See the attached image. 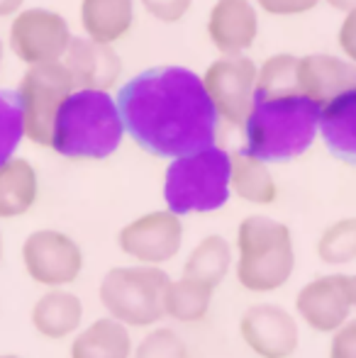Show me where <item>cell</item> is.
Segmentation results:
<instances>
[{"label": "cell", "mask_w": 356, "mask_h": 358, "mask_svg": "<svg viewBox=\"0 0 356 358\" xmlns=\"http://www.w3.org/2000/svg\"><path fill=\"white\" fill-rule=\"evenodd\" d=\"M118 246L142 266H164L183 246V222L171 210H154L127 222L118 234Z\"/></svg>", "instance_id": "obj_11"}, {"label": "cell", "mask_w": 356, "mask_h": 358, "mask_svg": "<svg viewBox=\"0 0 356 358\" xmlns=\"http://www.w3.org/2000/svg\"><path fill=\"white\" fill-rule=\"evenodd\" d=\"M3 59H5V44H3V39H0V69H3Z\"/></svg>", "instance_id": "obj_36"}, {"label": "cell", "mask_w": 356, "mask_h": 358, "mask_svg": "<svg viewBox=\"0 0 356 358\" xmlns=\"http://www.w3.org/2000/svg\"><path fill=\"white\" fill-rule=\"evenodd\" d=\"M71 39V27L62 13L49 8H22L10 22L8 47L27 66H42L62 62Z\"/></svg>", "instance_id": "obj_8"}, {"label": "cell", "mask_w": 356, "mask_h": 358, "mask_svg": "<svg viewBox=\"0 0 356 358\" xmlns=\"http://www.w3.org/2000/svg\"><path fill=\"white\" fill-rule=\"evenodd\" d=\"M320 134L329 154L356 166V83L322 108Z\"/></svg>", "instance_id": "obj_18"}, {"label": "cell", "mask_w": 356, "mask_h": 358, "mask_svg": "<svg viewBox=\"0 0 356 358\" xmlns=\"http://www.w3.org/2000/svg\"><path fill=\"white\" fill-rule=\"evenodd\" d=\"M139 3L154 20L164 24H173L188 15L193 0H139Z\"/></svg>", "instance_id": "obj_29"}, {"label": "cell", "mask_w": 356, "mask_h": 358, "mask_svg": "<svg viewBox=\"0 0 356 358\" xmlns=\"http://www.w3.org/2000/svg\"><path fill=\"white\" fill-rule=\"evenodd\" d=\"M318 256L327 266H347L356 261V217L332 222L318 239Z\"/></svg>", "instance_id": "obj_26"}, {"label": "cell", "mask_w": 356, "mask_h": 358, "mask_svg": "<svg viewBox=\"0 0 356 358\" xmlns=\"http://www.w3.org/2000/svg\"><path fill=\"white\" fill-rule=\"evenodd\" d=\"M76 90L64 64L29 66L17 83V98L22 105L24 137L37 146H52L54 120L69 95Z\"/></svg>", "instance_id": "obj_7"}, {"label": "cell", "mask_w": 356, "mask_h": 358, "mask_svg": "<svg viewBox=\"0 0 356 358\" xmlns=\"http://www.w3.org/2000/svg\"><path fill=\"white\" fill-rule=\"evenodd\" d=\"M232 159V173H229V188L239 200L252 205H271L278 198V185L271 176L266 161L252 156L247 149L229 154Z\"/></svg>", "instance_id": "obj_22"}, {"label": "cell", "mask_w": 356, "mask_h": 358, "mask_svg": "<svg viewBox=\"0 0 356 358\" xmlns=\"http://www.w3.org/2000/svg\"><path fill=\"white\" fill-rule=\"evenodd\" d=\"M259 10L276 17H293V15H305L320 5V0H257Z\"/></svg>", "instance_id": "obj_30"}, {"label": "cell", "mask_w": 356, "mask_h": 358, "mask_svg": "<svg viewBox=\"0 0 356 358\" xmlns=\"http://www.w3.org/2000/svg\"><path fill=\"white\" fill-rule=\"evenodd\" d=\"M171 283L159 266H115L98 287L100 305L108 317L127 327H154L164 315V295Z\"/></svg>", "instance_id": "obj_6"}, {"label": "cell", "mask_w": 356, "mask_h": 358, "mask_svg": "<svg viewBox=\"0 0 356 358\" xmlns=\"http://www.w3.org/2000/svg\"><path fill=\"white\" fill-rule=\"evenodd\" d=\"M124 139L118 100L105 90H73L54 120L52 146L73 161H100L113 156Z\"/></svg>", "instance_id": "obj_3"}, {"label": "cell", "mask_w": 356, "mask_h": 358, "mask_svg": "<svg viewBox=\"0 0 356 358\" xmlns=\"http://www.w3.org/2000/svg\"><path fill=\"white\" fill-rule=\"evenodd\" d=\"M213 287L198 283V280L183 278L171 280L164 295V315L180 324H195L203 322L213 305Z\"/></svg>", "instance_id": "obj_24"}, {"label": "cell", "mask_w": 356, "mask_h": 358, "mask_svg": "<svg viewBox=\"0 0 356 358\" xmlns=\"http://www.w3.org/2000/svg\"><path fill=\"white\" fill-rule=\"evenodd\" d=\"M3 251H5V241H3V231H0V264H3Z\"/></svg>", "instance_id": "obj_37"}, {"label": "cell", "mask_w": 356, "mask_h": 358, "mask_svg": "<svg viewBox=\"0 0 356 358\" xmlns=\"http://www.w3.org/2000/svg\"><path fill=\"white\" fill-rule=\"evenodd\" d=\"M356 83V66L334 54H308L298 62V90L325 108Z\"/></svg>", "instance_id": "obj_16"}, {"label": "cell", "mask_w": 356, "mask_h": 358, "mask_svg": "<svg viewBox=\"0 0 356 358\" xmlns=\"http://www.w3.org/2000/svg\"><path fill=\"white\" fill-rule=\"evenodd\" d=\"M62 64L71 76L76 90L110 93V88H115L122 76V59L113 44H100L88 37H73Z\"/></svg>", "instance_id": "obj_14"}, {"label": "cell", "mask_w": 356, "mask_h": 358, "mask_svg": "<svg viewBox=\"0 0 356 358\" xmlns=\"http://www.w3.org/2000/svg\"><path fill=\"white\" fill-rule=\"evenodd\" d=\"M298 62H300V57H293V54H273V57H269L266 62L259 66L257 98L300 93Z\"/></svg>", "instance_id": "obj_25"}, {"label": "cell", "mask_w": 356, "mask_h": 358, "mask_svg": "<svg viewBox=\"0 0 356 358\" xmlns=\"http://www.w3.org/2000/svg\"><path fill=\"white\" fill-rule=\"evenodd\" d=\"M115 100L124 132L154 156L176 159L218 142L220 115L203 76L185 66L147 69L129 78Z\"/></svg>", "instance_id": "obj_1"}, {"label": "cell", "mask_w": 356, "mask_h": 358, "mask_svg": "<svg viewBox=\"0 0 356 358\" xmlns=\"http://www.w3.org/2000/svg\"><path fill=\"white\" fill-rule=\"evenodd\" d=\"M132 358H193L183 336H178L169 327L152 329L137 346Z\"/></svg>", "instance_id": "obj_28"}, {"label": "cell", "mask_w": 356, "mask_h": 358, "mask_svg": "<svg viewBox=\"0 0 356 358\" xmlns=\"http://www.w3.org/2000/svg\"><path fill=\"white\" fill-rule=\"evenodd\" d=\"M295 315L313 331L334 334L352 315L349 275L329 273L305 283L295 295Z\"/></svg>", "instance_id": "obj_13"}, {"label": "cell", "mask_w": 356, "mask_h": 358, "mask_svg": "<svg viewBox=\"0 0 356 358\" xmlns=\"http://www.w3.org/2000/svg\"><path fill=\"white\" fill-rule=\"evenodd\" d=\"M24 0H0V17H15L22 10Z\"/></svg>", "instance_id": "obj_33"}, {"label": "cell", "mask_w": 356, "mask_h": 358, "mask_svg": "<svg viewBox=\"0 0 356 358\" xmlns=\"http://www.w3.org/2000/svg\"><path fill=\"white\" fill-rule=\"evenodd\" d=\"M337 42H339V49L344 52V57L356 66V10L349 15H344L342 24H339Z\"/></svg>", "instance_id": "obj_32"}, {"label": "cell", "mask_w": 356, "mask_h": 358, "mask_svg": "<svg viewBox=\"0 0 356 358\" xmlns=\"http://www.w3.org/2000/svg\"><path fill=\"white\" fill-rule=\"evenodd\" d=\"M81 27L88 39L115 44L129 34L134 24V0H81Z\"/></svg>", "instance_id": "obj_20"}, {"label": "cell", "mask_w": 356, "mask_h": 358, "mask_svg": "<svg viewBox=\"0 0 356 358\" xmlns=\"http://www.w3.org/2000/svg\"><path fill=\"white\" fill-rule=\"evenodd\" d=\"M32 327L39 336L52 341H62L81 329L83 302L76 292L64 287H49L32 305Z\"/></svg>", "instance_id": "obj_17"}, {"label": "cell", "mask_w": 356, "mask_h": 358, "mask_svg": "<svg viewBox=\"0 0 356 358\" xmlns=\"http://www.w3.org/2000/svg\"><path fill=\"white\" fill-rule=\"evenodd\" d=\"M257 78L259 66L244 54L220 57L205 69L203 85L220 120L234 127H244L254 108V100H257Z\"/></svg>", "instance_id": "obj_9"}, {"label": "cell", "mask_w": 356, "mask_h": 358, "mask_svg": "<svg viewBox=\"0 0 356 358\" xmlns=\"http://www.w3.org/2000/svg\"><path fill=\"white\" fill-rule=\"evenodd\" d=\"M22 264L37 285L66 287L83 273V251L69 234L59 229H37L22 244Z\"/></svg>", "instance_id": "obj_10"}, {"label": "cell", "mask_w": 356, "mask_h": 358, "mask_svg": "<svg viewBox=\"0 0 356 358\" xmlns=\"http://www.w3.org/2000/svg\"><path fill=\"white\" fill-rule=\"evenodd\" d=\"M349 297H352V307H356V273L349 275Z\"/></svg>", "instance_id": "obj_35"}, {"label": "cell", "mask_w": 356, "mask_h": 358, "mask_svg": "<svg viewBox=\"0 0 356 358\" xmlns=\"http://www.w3.org/2000/svg\"><path fill=\"white\" fill-rule=\"evenodd\" d=\"M325 3H327L332 10L344 13V15H349V13H354V10H356V0H325Z\"/></svg>", "instance_id": "obj_34"}, {"label": "cell", "mask_w": 356, "mask_h": 358, "mask_svg": "<svg viewBox=\"0 0 356 358\" xmlns=\"http://www.w3.org/2000/svg\"><path fill=\"white\" fill-rule=\"evenodd\" d=\"M329 358H356V320H347L332 334Z\"/></svg>", "instance_id": "obj_31"}, {"label": "cell", "mask_w": 356, "mask_h": 358, "mask_svg": "<svg viewBox=\"0 0 356 358\" xmlns=\"http://www.w3.org/2000/svg\"><path fill=\"white\" fill-rule=\"evenodd\" d=\"M39 195L37 169L27 159L13 156L0 164V220H15L34 208Z\"/></svg>", "instance_id": "obj_21"}, {"label": "cell", "mask_w": 356, "mask_h": 358, "mask_svg": "<svg viewBox=\"0 0 356 358\" xmlns=\"http://www.w3.org/2000/svg\"><path fill=\"white\" fill-rule=\"evenodd\" d=\"M208 37L222 57L247 52L259 37V13L252 0H215L208 17Z\"/></svg>", "instance_id": "obj_15"}, {"label": "cell", "mask_w": 356, "mask_h": 358, "mask_svg": "<svg viewBox=\"0 0 356 358\" xmlns=\"http://www.w3.org/2000/svg\"><path fill=\"white\" fill-rule=\"evenodd\" d=\"M232 268V246L225 236L210 234L193 246L183 264V278L198 280L208 287H218Z\"/></svg>", "instance_id": "obj_23"}, {"label": "cell", "mask_w": 356, "mask_h": 358, "mask_svg": "<svg viewBox=\"0 0 356 358\" xmlns=\"http://www.w3.org/2000/svg\"><path fill=\"white\" fill-rule=\"evenodd\" d=\"M232 159L218 144L171 159L164 176V200L171 213L205 215L225 208L232 195L229 188Z\"/></svg>", "instance_id": "obj_5"}, {"label": "cell", "mask_w": 356, "mask_h": 358, "mask_svg": "<svg viewBox=\"0 0 356 358\" xmlns=\"http://www.w3.org/2000/svg\"><path fill=\"white\" fill-rule=\"evenodd\" d=\"M320 108L300 93L257 98L244 122V149L266 164L303 156L320 134Z\"/></svg>", "instance_id": "obj_2"}, {"label": "cell", "mask_w": 356, "mask_h": 358, "mask_svg": "<svg viewBox=\"0 0 356 358\" xmlns=\"http://www.w3.org/2000/svg\"><path fill=\"white\" fill-rule=\"evenodd\" d=\"M24 139L22 105L15 90H0V164L10 161Z\"/></svg>", "instance_id": "obj_27"}, {"label": "cell", "mask_w": 356, "mask_h": 358, "mask_svg": "<svg viewBox=\"0 0 356 358\" xmlns=\"http://www.w3.org/2000/svg\"><path fill=\"white\" fill-rule=\"evenodd\" d=\"M134 344L129 327L113 317H100L73 334L69 358H132Z\"/></svg>", "instance_id": "obj_19"}, {"label": "cell", "mask_w": 356, "mask_h": 358, "mask_svg": "<svg viewBox=\"0 0 356 358\" xmlns=\"http://www.w3.org/2000/svg\"><path fill=\"white\" fill-rule=\"evenodd\" d=\"M239 334L259 358H290L300 344L295 315L273 302L249 307L239 320Z\"/></svg>", "instance_id": "obj_12"}, {"label": "cell", "mask_w": 356, "mask_h": 358, "mask_svg": "<svg viewBox=\"0 0 356 358\" xmlns=\"http://www.w3.org/2000/svg\"><path fill=\"white\" fill-rule=\"evenodd\" d=\"M295 271V246L288 224L266 215H249L237 229V283L249 292H276Z\"/></svg>", "instance_id": "obj_4"}, {"label": "cell", "mask_w": 356, "mask_h": 358, "mask_svg": "<svg viewBox=\"0 0 356 358\" xmlns=\"http://www.w3.org/2000/svg\"><path fill=\"white\" fill-rule=\"evenodd\" d=\"M0 358H22V356H17V354H3Z\"/></svg>", "instance_id": "obj_38"}]
</instances>
